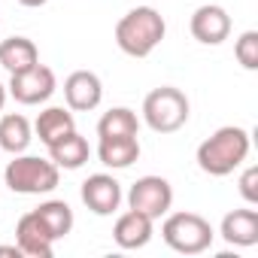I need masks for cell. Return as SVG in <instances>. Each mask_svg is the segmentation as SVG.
I'll list each match as a JSON object with an SVG mask.
<instances>
[{"label":"cell","instance_id":"obj_2","mask_svg":"<svg viewBox=\"0 0 258 258\" xmlns=\"http://www.w3.org/2000/svg\"><path fill=\"white\" fill-rule=\"evenodd\" d=\"M167 25L158 10L152 7H137L131 13H124L115 25V46L131 55V58H149L155 46L164 40Z\"/></svg>","mask_w":258,"mask_h":258},{"label":"cell","instance_id":"obj_15","mask_svg":"<svg viewBox=\"0 0 258 258\" xmlns=\"http://www.w3.org/2000/svg\"><path fill=\"white\" fill-rule=\"evenodd\" d=\"M97 158H100L103 167L124 170L140 158V140L137 137H100Z\"/></svg>","mask_w":258,"mask_h":258},{"label":"cell","instance_id":"obj_21","mask_svg":"<svg viewBox=\"0 0 258 258\" xmlns=\"http://www.w3.org/2000/svg\"><path fill=\"white\" fill-rule=\"evenodd\" d=\"M234 55L246 70H258V31L240 34V40L234 43Z\"/></svg>","mask_w":258,"mask_h":258},{"label":"cell","instance_id":"obj_12","mask_svg":"<svg viewBox=\"0 0 258 258\" xmlns=\"http://www.w3.org/2000/svg\"><path fill=\"white\" fill-rule=\"evenodd\" d=\"M112 240L121 249H143L152 240V219L127 207V213H121L112 225Z\"/></svg>","mask_w":258,"mask_h":258},{"label":"cell","instance_id":"obj_23","mask_svg":"<svg viewBox=\"0 0 258 258\" xmlns=\"http://www.w3.org/2000/svg\"><path fill=\"white\" fill-rule=\"evenodd\" d=\"M0 255H16V258H22V249H19V243L16 246H0Z\"/></svg>","mask_w":258,"mask_h":258},{"label":"cell","instance_id":"obj_3","mask_svg":"<svg viewBox=\"0 0 258 258\" xmlns=\"http://www.w3.org/2000/svg\"><path fill=\"white\" fill-rule=\"evenodd\" d=\"M61 182V167L52 158L40 155H16L4 170V185H10L16 195H49Z\"/></svg>","mask_w":258,"mask_h":258},{"label":"cell","instance_id":"obj_6","mask_svg":"<svg viewBox=\"0 0 258 258\" xmlns=\"http://www.w3.org/2000/svg\"><path fill=\"white\" fill-rule=\"evenodd\" d=\"M127 207L149 216L152 222L167 216L173 207V185L164 176H140L127 191Z\"/></svg>","mask_w":258,"mask_h":258},{"label":"cell","instance_id":"obj_19","mask_svg":"<svg viewBox=\"0 0 258 258\" xmlns=\"http://www.w3.org/2000/svg\"><path fill=\"white\" fill-rule=\"evenodd\" d=\"M137 131H140V118L127 106H112L97 121V137H137Z\"/></svg>","mask_w":258,"mask_h":258},{"label":"cell","instance_id":"obj_20","mask_svg":"<svg viewBox=\"0 0 258 258\" xmlns=\"http://www.w3.org/2000/svg\"><path fill=\"white\" fill-rule=\"evenodd\" d=\"M34 213H37L40 222L49 228L52 240H61V237H67V234L73 231V222H76V219H73L70 204H64V201H43Z\"/></svg>","mask_w":258,"mask_h":258},{"label":"cell","instance_id":"obj_4","mask_svg":"<svg viewBox=\"0 0 258 258\" xmlns=\"http://www.w3.org/2000/svg\"><path fill=\"white\" fill-rule=\"evenodd\" d=\"M161 237L164 243L173 249V252H182V255H201L213 246V225L198 216V213H170L161 225Z\"/></svg>","mask_w":258,"mask_h":258},{"label":"cell","instance_id":"obj_13","mask_svg":"<svg viewBox=\"0 0 258 258\" xmlns=\"http://www.w3.org/2000/svg\"><path fill=\"white\" fill-rule=\"evenodd\" d=\"M34 131L40 137V143L55 146L58 140H64L67 134L76 131V118H73V109H64V106H46L40 115H37V124H34Z\"/></svg>","mask_w":258,"mask_h":258},{"label":"cell","instance_id":"obj_8","mask_svg":"<svg viewBox=\"0 0 258 258\" xmlns=\"http://www.w3.org/2000/svg\"><path fill=\"white\" fill-rule=\"evenodd\" d=\"M79 195H82V204L94 216H112L121 204V182L109 173H94L82 182Z\"/></svg>","mask_w":258,"mask_h":258},{"label":"cell","instance_id":"obj_9","mask_svg":"<svg viewBox=\"0 0 258 258\" xmlns=\"http://www.w3.org/2000/svg\"><path fill=\"white\" fill-rule=\"evenodd\" d=\"M188 28H191V37H195L198 43H204V46H219V43H225L228 34H231V16H228L222 7H216V4H204V7H198V10L191 13Z\"/></svg>","mask_w":258,"mask_h":258},{"label":"cell","instance_id":"obj_1","mask_svg":"<svg viewBox=\"0 0 258 258\" xmlns=\"http://www.w3.org/2000/svg\"><path fill=\"white\" fill-rule=\"evenodd\" d=\"M249 146L252 140L246 127L225 124L198 146V167L207 176H228L249 158Z\"/></svg>","mask_w":258,"mask_h":258},{"label":"cell","instance_id":"obj_18","mask_svg":"<svg viewBox=\"0 0 258 258\" xmlns=\"http://www.w3.org/2000/svg\"><path fill=\"white\" fill-rule=\"evenodd\" d=\"M88 155H91L88 140H85L79 131H73V134H67L64 140H58L55 146H49V158H52L58 167H64V170H79V167L88 161Z\"/></svg>","mask_w":258,"mask_h":258},{"label":"cell","instance_id":"obj_16","mask_svg":"<svg viewBox=\"0 0 258 258\" xmlns=\"http://www.w3.org/2000/svg\"><path fill=\"white\" fill-rule=\"evenodd\" d=\"M34 64H40V52L34 46V40L28 37H7L0 43V67L13 73H25L31 70Z\"/></svg>","mask_w":258,"mask_h":258},{"label":"cell","instance_id":"obj_14","mask_svg":"<svg viewBox=\"0 0 258 258\" xmlns=\"http://www.w3.org/2000/svg\"><path fill=\"white\" fill-rule=\"evenodd\" d=\"M219 234L225 237V243L231 246H255L258 243V213L255 210H231L222 219Z\"/></svg>","mask_w":258,"mask_h":258},{"label":"cell","instance_id":"obj_17","mask_svg":"<svg viewBox=\"0 0 258 258\" xmlns=\"http://www.w3.org/2000/svg\"><path fill=\"white\" fill-rule=\"evenodd\" d=\"M34 134H31V121L22 112H7L0 115V149L10 155H22L31 146Z\"/></svg>","mask_w":258,"mask_h":258},{"label":"cell","instance_id":"obj_5","mask_svg":"<svg viewBox=\"0 0 258 258\" xmlns=\"http://www.w3.org/2000/svg\"><path fill=\"white\" fill-rule=\"evenodd\" d=\"M188 97L173 88V85H161L155 91L146 94L143 100V118L155 134H173L188 121Z\"/></svg>","mask_w":258,"mask_h":258},{"label":"cell","instance_id":"obj_10","mask_svg":"<svg viewBox=\"0 0 258 258\" xmlns=\"http://www.w3.org/2000/svg\"><path fill=\"white\" fill-rule=\"evenodd\" d=\"M64 100L73 112H88L103 100V82L91 70H76L64 79Z\"/></svg>","mask_w":258,"mask_h":258},{"label":"cell","instance_id":"obj_24","mask_svg":"<svg viewBox=\"0 0 258 258\" xmlns=\"http://www.w3.org/2000/svg\"><path fill=\"white\" fill-rule=\"evenodd\" d=\"M19 4H22V7H28V10H37V7H46L49 0H19Z\"/></svg>","mask_w":258,"mask_h":258},{"label":"cell","instance_id":"obj_25","mask_svg":"<svg viewBox=\"0 0 258 258\" xmlns=\"http://www.w3.org/2000/svg\"><path fill=\"white\" fill-rule=\"evenodd\" d=\"M7 94H10V91H7V85L0 82V109H4V103H7Z\"/></svg>","mask_w":258,"mask_h":258},{"label":"cell","instance_id":"obj_7","mask_svg":"<svg viewBox=\"0 0 258 258\" xmlns=\"http://www.w3.org/2000/svg\"><path fill=\"white\" fill-rule=\"evenodd\" d=\"M55 73L46 67V64H34L31 70L25 73H13L10 76V94L25 103V106H37V103H46L52 94H55Z\"/></svg>","mask_w":258,"mask_h":258},{"label":"cell","instance_id":"obj_11","mask_svg":"<svg viewBox=\"0 0 258 258\" xmlns=\"http://www.w3.org/2000/svg\"><path fill=\"white\" fill-rule=\"evenodd\" d=\"M16 243H19L22 255H31V258H52V249H55V240H52L49 228L40 222V216L34 210L19 219V225H16Z\"/></svg>","mask_w":258,"mask_h":258},{"label":"cell","instance_id":"obj_22","mask_svg":"<svg viewBox=\"0 0 258 258\" xmlns=\"http://www.w3.org/2000/svg\"><path fill=\"white\" fill-rule=\"evenodd\" d=\"M240 195L246 204H258V167H246L240 176Z\"/></svg>","mask_w":258,"mask_h":258}]
</instances>
